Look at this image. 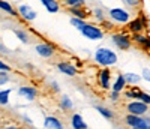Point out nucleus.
Listing matches in <instances>:
<instances>
[{"instance_id": "0eeeda50", "label": "nucleus", "mask_w": 150, "mask_h": 129, "mask_svg": "<svg viewBox=\"0 0 150 129\" xmlns=\"http://www.w3.org/2000/svg\"><path fill=\"white\" fill-rule=\"evenodd\" d=\"M18 14L26 21H33L38 17V12L32 6H29V5H20L18 6Z\"/></svg>"}, {"instance_id": "f257e3e1", "label": "nucleus", "mask_w": 150, "mask_h": 129, "mask_svg": "<svg viewBox=\"0 0 150 129\" xmlns=\"http://www.w3.org/2000/svg\"><path fill=\"white\" fill-rule=\"evenodd\" d=\"M93 59L98 64H101V66L104 68H108V66H112V64H116L119 57L117 54L114 53L112 50L107 48V47H101V48H98L95 51V54H93Z\"/></svg>"}, {"instance_id": "7c9ffc66", "label": "nucleus", "mask_w": 150, "mask_h": 129, "mask_svg": "<svg viewBox=\"0 0 150 129\" xmlns=\"http://www.w3.org/2000/svg\"><path fill=\"white\" fill-rule=\"evenodd\" d=\"M122 2H123L125 6H128V8H137L141 3V0H122Z\"/></svg>"}, {"instance_id": "a878e982", "label": "nucleus", "mask_w": 150, "mask_h": 129, "mask_svg": "<svg viewBox=\"0 0 150 129\" xmlns=\"http://www.w3.org/2000/svg\"><path fill=\"white\" fill-rule=\"evenodd\" d=\"M138 93H140V90L137 89V86H134L131 90H126V92H125V96H126L128 99H137L138 98Z\"/></svg>"}, {"instance_id": "1a4fd4ad", "label": "nucleus", "mask_w": 150, "mask_h": 129, "mask_svg": "<svg viewBox=\"0 0 150 129\" xmlns=\"http://www.w3.org/2000/svg\"><path fill=\"white\" fill-rule=\"evenodd\" d=\"M18 96L27 99V101H35L38 96V90L35 87H29V86H21L18 89Z\"/></svg>"}, {"instance_id": "c9c22d12", "label": "nucleus", "mask_w": 150, "mask_h": 129, "mask_svg": "<svg viewBox=\"0 0 150 129\" xmlns=\"http://www.w3.org/2000/svg\"><path fill=\"white\" fill-rule=\"evenodd\" d=\"M23 120L26 122V123H27L29 126H33V122H32V119L29 117V116H23Z\"/></svg>"}, {"instance_id": "4c0bfd02", "label": "nucleus", "mask_w": 150, "mask_h": 129, "mask_svg": "<svg viewBox=\"0 0 150 129\" xmlns=\"http://www.w3.org/2000/svg\"><path fill=\"white\" fill-rule=\"evenodd\" d=\"M149 44H150V35H149Z\"/></svg>"}, {"instance_id": "dca6fc26", "label": "nucleus", "mask_w": 150, "mask_h": 129, "mask_svg": "<svg viewBox=\"0 0 150 129\" xmlns=\"http://www.w3.org/2000/svg\"><path fill=\"white\" fill-rule=\"evenodd\" d=\"M123 77H125V80H126V84H129V86H137L143 80L141 75L135 74V72H126V74H123Z\"/></svg>"}, {"instance_id": "7ed1b4c3", "label": "nucleus", "mask_w": 150, "mask_h": 129, "mask_svg": "<svg viewBox=\"0 0 150 129\" xmlns=\"http://www.w3.org/2000/svg\"><path fill=\"white\" fill-rule=\"evenodd\" d=\"M80 32L83 33V36L86 38V39H90V41L104 39V30L101 27H98V26H93V24H89V23H86L84 27Z\"/></svg>"}, {"instance_id": "2eb2a0df", "label": "nucleus", "mask_w": 150, "mask_h": 129, "mask_svg": "<svg viewBox=\"0 0 150 129\" xmlns=\"http://www.w3.org/2000/svg\"><path fill=\"white\" fill-rule=\"evenodd\" d=\"M126 80H125V77H123V74H119L117 77H116V81H114V84H111V89L112 90H116V92H123L125 89H126Z\"/></svg>"}, {"instance_id": "393cba45", "label": "nucleus", "mask_w": 150, "mask_h": 129, "mask_svg": "<svg viewBox=\"0 0 150 129\" xmlns=\"http://www.w3.org/2000/svg\"><path fill=\"white\" fill-rule=\"evenodd\" d=\"M71 24H72L77 30H81V29L84 27V24H86V23H84V20H83V18H78V17H71Z\"/></svg>"}, {"instance_id": "72a5a7b5", "label": "nucleus", "mask_w": 150, "mask_h": 129, "mask_svg": "<svg viewBox=\"0 0 150 129\" xmlns=\"http://www.w3.org/2000/svg\"><path fill=\"white\" fill-rule=\"evenodd\" d=\"M0 71H11V66L6 63H3L2 60H0Z\"/></svg>"}, {"instance_id": "4be33fe9", "label": "nucleus", "mask_w": 150, "mask_h": 129, "mask_svg": "<svg viewBox=\"0 0 150 129\" xmlns=\"http://www.w3.org/2000/svg\"><path fill=\"white\" fill-rule=\"evenodd\" d=\"M9 95H11V89L0 90V105H8L9 104Z\"/></svg>"}, {"instance_id": "f8f14e48", "label": "nucleus", "mask_w": 150, "mask_h": 129, "mask_svg": "<svg viewBox=\"0 0 150 129\" xmlns=\"http://www.w3.org/2000/svg\"><path fill=\"white\" fill-rule=\"evenodd\" d=\"M44 128H48V129H62V128H63V123H62L57 117H54V116H47L45 120H44Z\"/></svg>"}, {"instance_id": "39448f33", "label": "nucleus", "mask_w": 150, "mask_h": 129, "mask_svg": "<svg viewBox=\"0 0 150 129\" xmlns=\"http://www.w3.org/2000/svg\"><path fill=\"white\" fill-rule=\"evenodd\" d=\"M111 41H112V44H114L119 50H123V51L129 50L131 45H132L131 38L126 33H112L111 35Z\"/></svg>"}, {"instance_id": "c85d7f7f", "label": "nucleus", "mask_w": 150, "mask_h": 129, "mask_svg": "<svg viewBox=\"0 0 150 129\" xmlns=\"http://www.w3.org/2000/svg\"><path fill=\"white\" fill-rule=\"evenodd\" d=\"M93 12H95V17H96V20H98L99 23H104V21H105V15H104V12H102L101 8H96Z\"/></svg>"}, {"instance_id": "473e14b6", "label": "nucleus", "mask_w": 150, "mask_h": 129, "mask_svg": "<svg viewBox=\"0 0 150 129\" xmlns=\"http://www.w3.org/2000/svg\"><path fill=\"white\" fill-rule=\"evenodd\" d=\"M110 99H111L112 102L119 101V99H120V92H116V90H112V92L110 93Z\"/></svg>"}, {"instance_id": "4468645a", "label": "nucleus", "mask_w": 150, "mask_h": 129, "mask_svg": "<svg viewBox=\"0 0 150 129\" xmlns=\"http://www.w3.org/2000/svg\"><path fill=\"white\" fill-rule=\"evenodd\" d=\"M41 3L44 5V8L50 12V14H57L60 11V3L57 0H41Z\"/></svg>"}, {"instance_id": "f3484780", "label": "nucleus", "mask_w": 150, "mask_h": 129, "mask_svg": "<svg viewBox=\"0 0 150 129\" xmlns=\"http://www.w3.org/2000/svg\"><path fill=\"white\" fill-rule=\"evenodd\" d=\"M60 108L63 111H69V110L74 108V102H72V99L68 95H63L60 98Z\"/></svg>"}, {"instance_id": "5701e85b", "label": "nucleus", "mask_w": 150, "mask_h": 129, "mask_svg": "<svg viewBox=\"0 0 150 129\" xmlns=\"http://www.w3.org/2000/svg\"><path fill=\"white\" fill-rule=\"evenodd\" d=\"M69 12H71L74 17H78V18H83V20L87 17V14L81 9V6H72V8L69 9Z\"/></svg>"}, {"instance_id": "b1692460", "label": "nucleus", "mask_w": 150, "mask_h": 129, "mask_svg": "<svg viewBox=\"0 0 150 129\" xmlns=\"http://www.w3.org/2000/svg\"><path fill=\"white\" fill-rule=\"evenodd\" d=\"M14 33L17 35V38L23 42V44H29L30 42V38H29V35L24 32V30H20V29H17V30H14Z\"/></svg>"}, {"instance_id": "423d86ee", "label": "nucleus", "mask_w": 150, "mask_h": 129, "mask_svg": "<svg viewBox=\"0 0 150 129\" xmlns=\"http://www.w3.org/2000/svg\"><path fill=\"white\" fill-rule=\"evenodd\" d=\"M126 108H128V113L137 114V116L147 114V111H149V105L144 104V102L140 101V99H132V102H129Z\"/></svg>"}, {"instance_id": "aec40b11", "label": "nucleus", "mask_w": 150, "mask_h": 129, "mask_svg": "<svg viewBox=\"0 0 150 129\" xmlns=\"http://www.w3.org/2000/svg\"><path fill=\"white\" fill-rule=\"evenodd\" d=\"M132 39H134L137 44H140V45H146L147 48H150V44H149V36H144V35H141L140 32H138V33H135V35L132 36Z\"/></svg>"}, {"instance_id": "6ab92c4d", "label": "nucleus", "mask_w": 150, "mask_h": 129, "mask_svg": "<svg viewBox=\"0 0 150 129\" xmlns=\"http://www.w3.org/2000/svg\"><path fill=\"white\" fill-rule=\"evenodd\" d=\"M96 111L102 116L104 119H107V120H111L112 117H114V114H112V111L110 110V108H107V107H102V105H96Z\"/></svg>"}, {"instance_id": "2f4dec72", "label": "nucleus", "mask_w": 150, "mask_h": 129, "mask_svg": "<svg viewBox=\"0 0 150 129\" xmlns=\"http://www.w3.org/2000/svg\"><path fill=\"white\" fill-rule=\"evenodd\" d=\"M141 72H143V74H141V78H143L144 81L150 83V69H149V68H144Z\"/></svg>"}, {"instance_id": "e433bc0d", "label": "nucleus", "mask_w": 150, "mask_h": 129, "mask_svg": "<svg viewBox=\"0 0 150 129\" xmlns=\"http://www.w3.org/2000/svg\"><path fill=\"white\" fill-rule=\"evenodd\" d=\"M51 87L56 90V92H60V87L57 86V83H56V81H53V83H51Z\"/></svg>"}, {"instance_id": "9d476101", "label": "nucleus", "mask_w": 150, "mask_h": 129, "mask_svg": "<svg viewBox=\"0 0 150 129\" xmlns=\"http://www.w3.org/2000/svg\"><path fill=\"white\" fill-rule=\"evenodd\" d=\"M57 69L60 72H63L65 75H69V77H75V75H77V68H75L72 63H68V62L57 63Z\"/></svg>"}, {"instance_id": "f704fd0d", "label": "nucleus", "mask_w": 150, "mask_h": 129, "mask_svg": "<svg viewBox=\"0 0 150 129\" xmlns=\"http://www.w3.org/2000/svg\"><path fill=\"white\" fill-rule=\"evenodd\" d=\"M0 53H3V54H9V53H11V50H8L2 42H0Z\"/></svg>"}, {"instance_id": "c756f323", "label": "nucleus", "mask_w": 150, "mask_h": 129, "mask_svg": "<svg viewBox=\"0 0 150 129\" xmlns=\"http://www.w3.org/2000/svg\"><path fill=\"white\" fill-rule=\"evenodd\" d=\"M65 3L69 8H72V6H83L86 3V0H65Z\"/></svg>"}, {"instance_id": "ddd939ff", "label": "nucleus", "mask_w": 150, "mask_h": 129, "mask_svg": "<svg viewBox=\"0 0 150 129\" xmlns=\"http://www.w3.org/2000/svg\"><path fill=\"white\" fill-rule=\"evenodd\" d=\"M71 126L74 129H86L89 125L84 122V119L81 117V114L75 113V114H72V117H71Z\"/></svg>"}, {"instance_id": "a211bd4d", "label": "nucleus", "mask_w": 150, "mask_h": 129, "mask_svg": "<svg viewBox=\"0 0 150 129\" xmlns=\"http://www.w3.org/2000/svg\"><path fill=\"white\" fill-rule=\"evenodd\" d=\"M0 9H2L3 12H6V14H9V15H12V17H15V15H18V12L12 8V5H9L6 0H0Z\"/></svg>"}, {"instance_id": "cd10ccee", "label": "nucleus", "mask_w": 150, "mask_h": 129, "mask_svg": "<svg viewBox=\"0 0 150 129\" xmlns=\"http://www.w3.org/2000/svg\"><path fill=\"white\" fill-rule=\"evenodd\" d=\"M9 80H11V77H9L8 71H0V86L9 83Z\"/></svg>"}, {"instance_id": "bb28decb", "label": "nucleus", "mask_w": 150, "mask_h": 129, "mask_svg": "<svg viewBox=\"0 0 150 129\" xmlns=\"http://www.w3.org/2000/svg\"><path fill=\"white\" fill-rule=\"evenodd\" d=\"M137 99H140V101H143V102H144V104L150 105V93H147V92H143V90H140L138 98H137Z\"/></svg>"}, {"instance_id": "9b49d317", "label": "nucleus", "mask_w": 150, "mask_h": 129, "mask_svg": "<svg viewBox=\"0 0 150 129\" xmlns=\"http://www.w3.org/2000/svg\"><path fill=\"white\" fill-rule=\"evenodd\" d=\"M99 84H101L102 89L108 90L111 87V72L110 69H102L99 72Z\"/></svg>"}, {"instance_id": "f03ea898", "label": "nucleus", "mask_w": 150, "mask_h": 129, "mask_svg": "<svg viewBox=\"0 0 150 129\" xmlns=\"http://www.w3.org/2000/svg\"><path fill=\"white\" fill-rule=\"evenodd\" d=\"M125 123L134 129H150V116L147 114L137 116V114L128 113V116L125 117Z\"/></svg>"}, {"instance_id": "6e6552de", "label": "nucleus", "mask_w": 150, "mask_h": 129, "mask_svg": "<svg viewBox=\"0 0 150 129\" xmlns=\"http://www.w3.org/2000/svg\"><path fill=\"white\" fill-rule=\"evenodd\" d=\"M35 50H36V53L44 59H50V57L54 56V47L51 44H38L35 47Z\"/></svg>"}, {"instance_id": "20e7f679", "label": "nucleus", "mask_w": 150, "mask_h": 129, "mask_svg": "<svg viewBox=\"0 0 150 129\" xmlns=\"http://www.w3.org/2000/svg\"><path fill=\"white\" fill-rule=\"evenodd\" d=\"M108 15L112 21L119 24H126L131 21V14L125 8H111L108 11Z\"/></svg>"}, {"instance_id": "412c9836", "label": "nucleus", "mask_w": 150, "mask_h": 129, "mask_svg": "<svg viewBox=\"0 0 150 129\" xmlns=\"http://www.w3.org/2000/svg\"><path fill=\"white\" fill-rule=\"evenodd\" d=\"M129 29L135 33H138L144 29V24H143V20H132L131 24H129Z\"/></svg>"}]
</instances>
